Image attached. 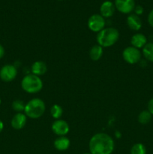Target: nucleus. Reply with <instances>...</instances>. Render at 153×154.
<instances>
[{
    "label": "nucleus",
    "mask_w": 153,
    "mask_h": 154,
    "mask_svg": "<svg viewBox=\"0 0 153 154\" xmlns=\"http://www.w3.org/2000/svg\"><path fill=\"white\" fill-rule=\"evenodd\" d=\"M25 107L26 105L24 104V102L22 100H20V99H16V100L14 101L13 103H12V108L15 111H17L19 113L24 111L25 110Z\"/></svg>",
    "instance_id": "obj_21"
},
{
    "label": "nucleus",
    "mask_w": 153,
    "mask_h": 154,
    "mask_svg": "<svg viewBox=\"0 0 153 154\" xmlns=\"http://www.w3.org/2000/svg\"><path fill=\"white\" fill-rule=\"evenodd\" d=\"M152 114L148 111H142L138 115V122L141 124H147L152 120Z\"/></svg>",
    "instance_id": "obj_18"
},
{
    "label": "nucleus",
    "mask_w": 153,
    "mask_h": 154,
    "mask_svg": "<svg viewBox=\"0 0 153 154\" xmlns=\"http://www.w3.org/2000/svg\"><path fill=\"white\" fill-rule=\"evenodd\" d=\"M130 154H146V147L141 143L134 144L130 149Z\"/></svg>",
    "instance_id": "obj_20"
},
{
    "label": "nucleus",
    "mask_w": 153,
    "mask_h": 154,
    "mask_svg": "<svg viewBox=\"0 0 153 154\" xmlns=\"http://www.w3.org/2000/svg\"><path fill=\"white\" fill-rule=\"evenodd\" d=\"M47 70L46 63L42 61H36L32 66V72L33 75L40 76L44 75Z\"/></svg>",
    "instance_id": "obj_15"
},
{
    "label": "nucleus",
    "mask_w": 153,
    "mask_h": 154,
    "mask_svg": "<svg viewBox=\"0 0 153 154\" xmlns=\"http://www.w3.org/2000/svg\"><path fill=\"white\" fill-rule=\"evenodd\" d=\"M91 154H111L114 150V141L106 133L93 135L88 144Z\"/></svg>",
    "instance_id": "obj_1"
},
{
    "label": "nucleus",
    "mask_w": 153,
    "mask_h": 154,
    "mask_svg": "<svg viewBox=\"0 0 153 154\" xmlns=\"http://www.w3.org/2000/svg\"><path fill=\"white\" fill-rule=\"evenodd\" d=\"M142 54L146 60L153 63V42L147 43L142 48Z\"/></svg>",
    "instance_id": "obj_17"
},
{
    "label": "nucleus",
    "mask_w": 153,
    "mask_h": 154,
    "mask_svg": "<svg viewBox=\"0 0 153 154\" xmlns=\"http://www.w3.org/2000/svg\"><path fill=\"white\" fill-rule=\"evenodd\" d=\"M127 24L130 29L138 31L142 27V21L136 14H130L127 18Z\"/></svg>",
    "instance_id": "obj_12"
},
{
    "label": "nucleus",
    "mask_w": 153,
    "mask_h": 154,
    "mask_svg": "<svg viewBox=\"0 0 153 154\" xmlns=\"http://www.w3.org/2000/svg\"><path fill=\"white\" fill-rule=\"evenodd\" d=\"M16 75L17 70L13 65H5L0 69V78L4 82H10L15 79Z\"/></svg>",
    "instance_id": "obj_7"
},
{
    "label": "nucleus",
    "mask_w": 153,
    "mask_h": 154,
    "mask_svg": "<svg viewBox=\"0 0 153 154\" xmlns=\"http://www.w3.org/2000/svg\"><path fill=\"white\" fill-rule=\"evenodd\" d=\"M148 22L149 25L153 28V9L149 12L148 15Z\"/></svg>",
    "instance_id": "obj_23"
},
{
    "label": "nucleus",
    "mask_w": 153,
    "mask_h": 154,
    "mask_svg": "<svg viewBox=\"0 0 153 154\" xmlns=\"http://www.w3.org/2000/svg\"><path fill=\"white\" fill-rule=\"evenodd\" d=\"M59 1H61V0H59Z\"/></svg>",
    "instance_id": "obj_29"
},
{
    "label": "nucleus",
    "mask_w": 153,
    "mask_h": 154,
    "mask_svg": "<svg viewBox=\"0 0 153 154\" xmlns=\"http://www.w3.org/2000/svg\"><path fill=\"white\" fill-rule=\"evenodd\" d=\"M134 11L135 12V14H136L138 16V15H140L143 13V8L141 5H136L135 6Z\"/></svg>",
    "instance_id": "obj_22"
},
{
    "label": "nucleus",
    "mask_w": 153,
    "mask_h": 154,
    "mask_svg": "<svg viewBox=\"0 0 153 154\" xmlns=\"http://www.w3.org/2000/svg\"><path fill=\"white\" fill-rule=\"evenodd\" d=\"M52 130L58 136H64L68 133L70 127L68 123L62 120H56L52 123Z\"/></svg>",
    "instance_id": "obj_8"
},
{
    "label": "nucleus",
    "mask_w": 153,
    "mask_h": 154,
    "mask_svg": "<svg viewBox=\"0 0 153 154\" xmlns=\"http://www.w3.org/2000/svg\"><path fill=\"white\" fill-rule=\"evenodd\" d=\"M4 55V49L2 45H0V59L2 58Z\"/></svg>",
    "instance_id": "obj_25"
},
{
    "label": "nucleus",
    "mask_w": 153,
    "mask_h": 154,
    "mask_svg": "<svg viewBox=\"0 0 153 154\" xmlns=\"http://www.w3.org/2000/svg\"><path fill=\"white\" fill-rule=\"evenodd\" d=\"M115 8L122 14H129L135 8L134 0H115Z\"/></svg>",
    "instance_id": "obj_9"
},
{
    "label": "nucleus",
    "mask_w": 153,
    "mask_h": 154,
    "mask_svg": "<svg viewBox=\"0 0 153 154\" xmlns=\"http://www.w3.org/2000/svg\"><path fill=\"white\" fill-rule=\"evenodd\" d=\"M1 102H2V101H1V99H0V105H1Z\"/></svg>",
    "instance_id": "obj_27"
},
{
    "label": "nucleus",
    "mask_w": 153,
    "mask_h": 154,
    "mask_svg": "<svg viewBox=\"0 0 153 154\" xmlns=\"http://www.w3.org/2000/svg\"><path fill=\"white\" fill-rule=\"evenodd\" d=\"M26 123V115L22 113L16 114L10 121V125L12 127L16 130L22 129Z\"/></svg>",
    "instance_id": "obj_10"
},
{
    "label": "nucleus",
    "mask_w": 153,
    "mask_h": 154,
    "mask_svg": "<svg viewBox=\"0 0 153 154\" xmlns=\"http://www.w3.org/2000/svg\"><path fill=\"white\" fill-rule=\"evenodd\" d=\"M70 145V140L65 136H59L54 141V147L59 151H64V150H68Z\"/></svg>",
    "instance_id": "obj_14"
},
{
    "label": "nucleus",
    "mask_w": 153,
    "mask_h": 154,
    "mask_svg": "<svg viewBox=\"0 0 153 154\" xmlns=\"http://www.w3.org/2000/svg\"><path fill=\"white\" fill-rule=\"evenodd\" d=\"M130 43H131L132 46L140 49V48H142L146 45L147 38L143 34L137 33L132 36L131 39H130Z\"/></svg>",
    "instance_id": "obj_13"
},
{
    "label": "nucleus",
    "mask_w": 153,
    "mask_h": 154,
    "mask_svg": "<svg viewBox=\"0 0 153 154\" xmlns=\"http://www.w3.org/2000/svg\"><path fill=\"white\" fill-rule=\"evenodd\" d=\"M51 116L56 120H58L63 114V110L62 107L58 105H54L50 108Z\"/></svg>",
    "instance_id": "obj_19"
},
{
    "label": "nucleus",
    "mask_w": 153,
    "mask_h": 154,
    "mask_svg": "<svg viewBox=\"0 0 153 154\" xmlns=\"http://www.w3.org/2000/svg\"><path fill=\"white\" fill-rule=\"evenodd\" d=\"M45 104L40 99H32L26 105L24 112L25 114L32 119H38L41 117L45 111Z\"/></svg>",
    "instance_id": "obj_3"
},
{
    "label": "nucleus",
    "mask_w": 153,
    "mask_h": 154,
    "mask_svg": "<svg viewBox=\"0 0 153 154\" xmlns=\"http://www.w3.org/2000/svg\"><path fill=\"white\" fill-rule=\"evenodd\" d=\"M3 129H4V123H3V122L0 120V133L2 132Z\"/></svg>",
    "instance_id": "obj_26"
},
{
    "label": "nucleus",
    "mask_w": 153,
    "mask_h": 154,
    "mask_svg": "<svg viewBox=\"0 0 153 154\" xmlns=\"http://www.w3.org/2000/svg\"><path fill=\"white\" fill-rule=\"evenodd\" d=\"M84 154H91V153H84Z\"/></svg>",
    "instance_id": "obj_28"
},
{
    "label": "nucleus",
    "mask_w": 153,
    "mask_h": 154,
    "mask_svg": "<svg viewBox=\"0 0 153 154\" xmlns=\"http://www.w3.org/2000/svg\"><path fill=\"white\" fill-rule=\"evenodd\" d=\"M122 57L126 63L129 64H135L140 60L141 53L139 49L134 47H128L123 51Z\"/></svg>",
    "instance_id": "obj_5"
},
{
    "label": "nucleus",
    "mask_w": 153,
    "mask_h": 154,
    "mask_svg": "<svg viewBox=\"0 0 153 154\" xmlns=\"http://www.w3.org/2000/svg\"><path fill=\"white\" fill-rule=\"evenodd\" d=\"M119 32L116 28H104L97 35V42L102 48H109L115 45L118 40Z\"/></svg>",
    "instance_id": "obj_2"
},
{
    "label": "nucleus",
    "mask_w": 153,
    "mask_h": 154,
    "mask_svg": "<svg viewBox=\"0 0 153 154\" xmlns=\"http://www.w3.org/2000/svg\"><path fill=\"white\" fill-rule=\"evenodd\" d=\"M100 15L103 17H110L115 11V5L110 1H105L102 3L100 8Z\"/></svg>",
    "instance_id": "obj_11"
},
{
    "label": "nucleus",
    "mask_w": 153,
    "mask_h": 154,
    "mask_svg": "<svg viewBox=\"0 0 153 154\" xmlns=\"http://www.w3.org/2000/svg\"><path fill=\"white\" fill-rule=\"evenodd\" d=\"M105 20L101 15L93 14L88 20V27L94 32H99L104 29Z\"/></svg>",
    "instance_id": "obj_6"
},
{
    "label": "nucleus",
    "mask_w": 153,
    "mask_h": 154,
    "mask_svg": "<svg viewBox=\"0 0 153 154\" xmlns=\"http://www.w3.org/2000/svg\"><path fill=\"white\" fill-rule=\"evenodd\" d=\"M103 55V48L100 45H94L89 51V57L93 61H98Z\"/></svg>",
    "instance_id": "obj_16"
},
{
    "label": "nucleus",
    "mask_w": 153,
    "mask_h": 154,
    "mask_svg": "<svg viewBox=\"0 0 153 154\" xmlns=\"http://www.w3.org/2000/svg\"><path fill=\"white\" fill-rule=\"evenodd\" d=\"M148 111L151 113L152 115H153V98L148 102Z\"/></svg>",
    "instance_id": "obj_24"
},
{
    "label": "nucleus",
    "mask_w": 153,
    "mask_h": 154,
    "mask_svg": "<svg viewBox=\"0 0 153 154\" xmlns=\"http://www.w3.org/2000/svg\"><path fill=\"white\" fill-rule=\"evenodd\" d=\"M22 90L28 93H37L43 88V82L37 75H27L21 81Z\"/></svg>",
    "instance_id": "obj_4"
}]
</instances>
